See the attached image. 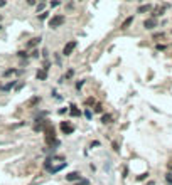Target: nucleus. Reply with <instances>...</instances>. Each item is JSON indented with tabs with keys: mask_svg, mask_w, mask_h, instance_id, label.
Wrapping results in <instances>:
<instances>
[{
	"mask_svg": "<svg viewBox=\"0 0 172 185\" xmlns=\"http://www.w3.org/2000/svg\"><path fill=\"white\" fill-rule=\"evenodd\" d=\"M44 133H46V143H49V145H52V143H56V133H54V128L51 126V125H47L46 128H44Z\"/></svg>",
	"mask_w": 172,
	"mask_h": 185,
	"instance_id": "nucleus-1",
	"label": "nucleus"
},
{
	"mask_svg": "<svg viewBox=\"0 0 172 185\" xmlns=\"http://www.w3.org/2000/svg\"><path fill=\"white\" fill-rule=\"evenodd\" d=\"M64 22H66V17H64V15H54V17L49 18V27H51V29H57V27H61Z\"/></svg>",
	"mask_w": 172,
	"mask_h": 185,
	"instance_id": "nucleus-2",
	"label": "nucleus"
},
{
	"mask_svg": "<svg viewBox=\"0 0 172 185\" xmlns=\"http://www.w3.org/2000/svg\"><path fill=\"white\" fill-rule=\"evenodd\" d=\"M76 46H78L76 40H69V42L64 46V49H62V56H66V57H68V56H71V54H73V51L76 49Z\"/></svg>",
	"mask_w": 172,
	"mask_h": 185,
	"instance_id": "nucleus-3",
	"label": "nucleus"
},
{
	"mask_svg": "<svg viewBox=\"0 0 172 185\" xmlns=\"http://www.w3.org/2000/svg\"><path fill=\"white\" fill-rule=\"evenodd\" d=\"M61 131H62L64 135H71V133L74 131V126H73L69 121H61Z\"/></svg>",
	"mask_w": 172,
	"mask_h": 185,
	"instance_id": "nucleus-4",
	"label": "nucleus"
},
{
	"mask_svg": "<svg viewBox=\"0 0 172 185\" xmlns=\"http://www.w3.org/2000/svg\"><path fill=\"white\" fill-rule=\"evenodd\" d=\"M66 180L68 182H79L81 180V173L79 172H71V173L66 175Z\"/></svg>",
	"mask_w": 172,
	"mask_h": 185,
	"instance_id": "nucleus-5",
	"label": "nucleus"
},
{
	"mask_svg": "<svg viewBox=\"0 0 172 185\" xmlns=\"http://www.w3.org/2000/svg\"><path fill=\"white\" fill-rule=\"evenodd\" d=\"M39 103H41V96H34V98H31V99L27 101V108H34Z\"/></svg>",
	"mask_w": 172,
	"mask_h": 185,
	"instance_id": "nucleus-6",
	"label": "nucleus"
},
{
	"mask_svg": "<svg viewBox=\"0 0 172 185\" xmlns=\"http://www.w3.org/2000/svg\"><path fill=\"white\" fill-rule=\"evenodd\" d=\"M143 27H145V29H153V27H157V20H155V18H147V20L143 22Z\"/></svg>",
	"mask_w": 172,
	"mask_h": 185,
	"instance_id": "nucleus-7",
	"label": "nucleus"
},
{
	"mask_svg": "<svg viewBox=\"0 0 172 185\" xmlns=\"http://www.w3.org/2000/svg\"><path fill=\"white\" fill-rule=\"evenodd\" d=\"M132 22H133V17H128V18H125V20H123V24L120 25V29H122V30H125V29H128V27L132 25Z\"/></svg>",
	"mask_w": 172,
	"mask_h": 185,
	"instance_id": "nucleus-8",
	"label": "nucleus"
},
{
	"mask_svg": "<svg viewBox=\"0 0 172 185\" xmlns=\"http://www.w3.org/2000/svg\"><path fill=\"white\" fill-rule=\"evenodd\" d=\"M167 7H169V5H162V7H159V9H155V10H153V17H159V15H162V14H164V10H165V9H167ZM152 17V18H153Z\"/></svg>",
	"mask_w": 172,
	"mask_h": 185,
	"instance_id": "nucleus-9",
	"label": "nucleus"
},
{
	"mask_svg": "<svg viewBox=\"0 0 172 185\" xmlns=\"http://www.w3.org/2000/svg\"><path fill=\"white\" fill-rule=\"evenodd\" d=\"M149 10H152V5H150V3H147V5H140L137 12H138V14H145V12H149Z\"/></svg>",
	"mask_w": 172,
	"mask_h": 185,
	"instance_id": "nucleus-10",
	"label": "nucleus"
},
{
	"mask_svg": "<svg viewBox=\"0 0 172 185\" xmlns=\"http://www.w3.org/2000/svg\"><path fill=\"white\" fill-rule=\"evenodd\" d=\"M39 42H41V37H34V39H31L29 40V44H27V47H36Z\"/></svg>",
	"mask_w": 172,
	"mask_h": 185,
	"instance_id": "nucleus-11",
	"label": "nucleus"
},
{
	"mask_svg": "<svg viewBox=\"0 0 172 185\" xmlns=\"http://www.w3.org/2000/svg\"><path fill=\"white\" fill-rule=\"evenodd\" d=\"M46 77H47V71H46V69H42V71H37V79L44 81Z\"/></svg>",
	"mask_w": 172,
	"mask_h": 185,
	"instance_id": "nucleus-12",
	"label": "nucleus"
},
{
	"mask_svg": "<svg viewBox=\"0 0 172 185\" xmlns=\"http://www.w3.org/2000/svg\"><path fill=\"white\" fill-rule=\"evenodd\" d=\"M101 123H105V125L106 123H112V114H103L101 116Z\"/></svg>",
	"mask_w": 172,
	"mask_h": 185,
	"instance_id": "nucleus-13",
	"label": "nucleus"
},
{
	"mask_svg": "<svg viewBox=\"0 0 172 185\" xmlns=\"http://www.w3.org/2000/svg\"><path fill=\"white\" fill-rule=\"evenodd\" d=\"M71 108H73V110H71V114H73V116H79V114H81V111L78 110L76 106H71Z\"/></svg>",
	"mask_w": 172,
	"mask_h": 185,
	"instance_id": "nucleus-14",
	"label": "nucleus"
},
{
	"mask_svg": "<svg viewBox=\"0 0 172 185\" xmlns=\"http://www.w3.org/2000/svg\"><path fill=\"white\" fill-rule=\"evenodd\" d=\"M15 73H17L15 69H7V71L3 73V76H12V74H15Z\"/></svg>",
	"mask_w": 172,
	"mask_h": 185,
	"instance_id": "nucleus-15",
	"label": "nucleus"
},
{
	"mask_svg": "<svg viewBox=\"0 0 172 185\" xmlns=\"http://www.w3.org/2000/svg\"><path fill=\"white\" fill-rule=\"evenodd\" d=\"M165 182L169 185H172V173H167V175H165Z\"/></svg>",
	"mask_w": 172,
	"mask_h": 185,
	"instance_id": "nucleus-16",
	"label": "nucleus"
},
{
	"mask_svg": "<svg viewBox=\"0 0 172 185\" xmlns=\"http://www.w3.org/2000/svg\"><path fill=\"white\" fill-rule=\"evenodd\" d=\"M147 177H149V173H142V175H138V177H137V180L140 182V180H145Z\"/></svg>",
	"mask_w": 172,
	"mask_h": 185,
	"instance_id": "nucleus-17",
	"label": "nucleus"
},
{
	"mask_svg": "<svg viewBox=\"0 0 172 185\" xmlns=\"http://www.w3.org/2000/svg\"><path fill=\"white\" fill-rule=\"evenodd\" d=\"M153 39H155V40H159V39H164V32H159V34H155V36H153Z\"/></svg>",
	"mask_w": 172,
	"mask_h": 185,
	"instance_id": "nucleus-18",
	"label": "nucleus"
},
{
	"mask_svg": "<svg viewBox=\"0 0 172 185\" xmlns=\"http://www.w3.org/2000/svg\"><path fill=\"white\" fill-rule=\"evenodd\" d=\"M101 111H103V106H101V104H96V106H95V113H101Z\"/></svg>",
	"mask_w": 172,
	"mask_h": 185,
	"instance_id": "nucleus-19",
	"label": "nucleus"
},
{
	"mask_svg": "<svg viewBox=\"0 0 172 185\" xmlns=\"http://www.w3.org/2000/svg\"><path fill=\"white\" fill-rule=\"evenodd\" d=\"M86 104H88V106L95 104V99H93V98H88V99H86Z\"/></svg>",
	"mask_w": 172,
	"mask_h": 185,
	"instance_id": "nucleus-20",
	"label": "nucleus"
},
{
	"mask_svg": "<svg viewBox=\"0 0 172 185\" xmlns=\"http://www.w3.org/2000/svg\"><path fill=\"white\" fill-rule=\"evenodd\" d=\"M39 18H41V20H44V18H47V12H42V14L39 15Z\"/></svg>",
	"mask_w": 172,
	"mask_h": 185,
	"instance_id": "nucleus-21",
	"label": "nucleus"
},
{
	"mask_svg": "<svg viewBox=\"0 0 172 185\" xmlns=\"http://www.w3.org/2000/svg\"><path fill=\"white\" fill-rule=\"evenodd\" d=\"M17 54H19V57H27V52H25V51H20Z\"/></svg>",
	"mask_w": 172,
	"mask_h": 185,
	"instance_id": "nucleus-22",
	"label": "nucleus"
},
{
	"mask_svg": "<svg viewBox=\"0 0 172 185\" xmlns=\"http://www.w3.org/2000/svg\"><path fill=\"white\" fill-rule=\"evenodd\" d=\"M44 7H46L44 3H39V5H37V12H39V10H44Z\"/></svg>",
	"mask_w": 172,
	"mask_h": 185,
	"instance_id": "nucleus-23",
	"label": "nucleus"
},
{
	"mask_svg": "<svg viewBox=\"0 0 172 185\" xmlns=\"http://www.w3.org/2000/svg\"><path fill=\"white\" fill-rule=\"evenodd\" d=\"M78 185H88V180H79Z\"/></svg>",
	"mask_w": 172,
	"mask_h": 185,
	"instance_id": "nucleus-24",
	"label": "nucleus"
},
{
	"mask_svg": "<svg viewBox=\"0 0 172 185\" xmlns=\"http://www.w3.org/2000/svg\"><path fill=\"white\" fill-rule=\"evenodd\" d=\"M113 150H115V151H118V150H120V148H118V143H116V141H113Z\"/></svg>",
	"mask_w": 172,
	"mask_h": 185,
	"instance_id": "nucleus-25",
	"label": "nucleus"
},
{
	"mask_svg": "<svg viewBox=\"0 0 172 185\" xmlns=\"http://www.w3.org/2000/svg\"><path fill=\"white\" fill-rule=\"evenodd\" d=\"M157 49H159V51H164V49H165V46H162V44H159V46H157Z\"/></svg>",
	"mask_w": 172,
	"mask_h": 185,
	"instance_id": "nucleus-26",
	"label": "nucleus"
},
{
	"mask_svg": "<svg viewBox=\"0 0 172 185\" xmlns=\"http://www.w3.org/2000/svg\"><path fill=\"white\" fill-rule=\"evenodd\" d=\"M81 86H83V81H78V83H76V88H78V89H79Z\"/></svg>",
	"mask_w": 172,
	"mask_h": 185,
	"instance_id": "nucleus-27",
	"label": "nucleus"
},
{
	"mask_svg": "<svg viewBox=\"0 0 172 185\" xmlns=\"http://www.w3.org/2000/svg\"><path fill=\"white\" fill-rule=\"evenodd\" d=\"M167 168L172 172V160H171V162H167Z\"/></svg>",
	"mask_w": 172,
	"mask_h": 185,
	"instance_id": "nucleus-28",
	"label": "nucleus"
},
{
	"mask_svg": "<svg viewBox=\"0 0 172 185\" xmlns=\"http://www.w3.org/2000/svg\"><path fill=\"white\" fill-rule=\"evenodd\" d=\"M0 7H5V2L3 0H0Z\"/></svg>",
	"mask_w": 172,
	"mask_h": 185,
	"instance_id": "nucleus-29",
	"label": "nucleus"
},
{
	"mask_svg": "<svg viewBox=\"0 0 172 185\" xmlns=\"http://www.w3.org/2000/svg\"><path fill=\"white\" fill-rule=\"evenodd\" d=\"M149 185H153V182H149Z\"/></svg>",
	"mask_w": 172,
	"mask_h": 185,
	"instance_id": "nucleus-30",
	"label": "nucleus"
}]
</instances>
